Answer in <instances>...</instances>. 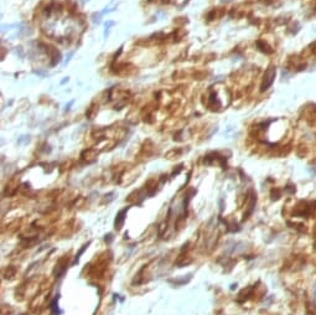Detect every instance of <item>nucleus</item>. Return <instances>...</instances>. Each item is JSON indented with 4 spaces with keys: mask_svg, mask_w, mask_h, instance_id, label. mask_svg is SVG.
<instances>
[{
    "mask_svg": "<svg viewBox=\"0 0 316 315\" xmlns=\"http://www.w3.org/2000/svg\"><path fill=\"white\" fill-rule=\"evenodd\" d=\"M275 77V68H270L267 73H265V81H264V85H263V89L268 88L271 83H273V79Z\"/></svg>",
    "mask_w": 316,
    "mask_h": 315,
    "instance_id": "1",
    "label": "nucleus"
}]
</instances>
